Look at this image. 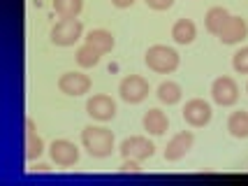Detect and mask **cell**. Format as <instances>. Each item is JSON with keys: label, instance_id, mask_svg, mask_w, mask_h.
Wrapping results in <instances>:
<instances>
[{"label": "cell", "instance_id": "25", "mask_svg": "<svg viewBox=\"0 0 248 186\" xmlns=\"http://www.w3.org/2000/svg\"><path fill=\"white\" fill-rule=\"evenodd\" d=\"M111 5H114V7H119V10H128V7L135 5V0H111Z\"/></svg>", "mask_w": 248, "mask_h": 186}, {"label": "cell", "instance_id": "20", "mask_svg": "<svg viewBox=\"0 0 248 186\" xmlns=\"http://www.w3.org/2000/svg\"><path fill=\"white\" fill-rule=\"evenodd\" d=\"M100 51H97L95 47H91L88 42H84L79 49H77V54H75V58H77V63H79V68H95L97 63H100Z\"/></svg>", "mask_w": 248, "mask_h": 186}, {"label": "cell", "instance_id": "21", "mask_svg": "<svg viewBox=\"0 0 248 186\" xmlns=\"http://www.w3.org/2000/svg\"><path fill=\"white\" fill-rule=\"evenodd\" d=\"M84 7V0H54V12L61 19H75Z\"/></svg>", "mask_w": 248, "mask_h": 186}, {"label": "cell", "instance_id": "9", "mask_svg": "<svg viewBox=\"0 0 248 186\" xmlns=\"http://www.w3.org/2000/svg\"><path fill=\"white\" fill-rule=\"evenodd\" d=\"M86 114L91 119L102 121V123H105V121H111L116 117V102L109 98V96H105V93H97L93 98H88Z\"/></svg>", "mask_w": 248, "mask_h": 186}, {"label": "cell", "instance_id": "14", "mask_svg": "<svg viewBox=\"0 0 248 186\" xmlns=\"http://www.w3.org/2000/svg\"><path fill=\"white\" fill-rule=\"evenodd\" d=\"M26 152H23V156H26V161H35V158H40L44 153V142L42 137L35 133V121L32 119H26Z\"/></svg>", "mask_w": 248, "mask_h": 186}, {"label": "cell", "instance_id": "5", "mask_svg": "<svg viewBox=\"0 0 248 186\" xmlns=\"http://www.w3.org/2000/svg\"><path fill=\"white\" fill-rule=\"evenodd\" d=\"M119 153L123 158H135V161H146L155 153V147L149 137L144 135H132V137H125L123 142L119 144Z\"/></svg>", "mask_w": 248, "mask_h": 186}, {"label": "cell", "instance_id": "4", "mask_svg": "<svg viewBox=\"0 0 248 186\" xmlns=\"http://www.w3.org/2000/svg\"><path fill=\"white\" fill-rule=\"evenodd\" d=\"M149 93H151V86H149V82L140 75H128L121 79L119 84V96L123 102H128V105H140L141 100L149 98Z\"/></svg>", "mask_w": 248, "mask_h": 186}, {"label": "cell", "instance_id": "1", "mask_svg": "<svg viewBox=\"0 0 248 186\" xmlns=\"http://www.w3.org/2000/svg\"><path fill=\"white\" fill-rule=\"evenodd\" d=\"M81 144L93 158H107L114 152V133L105 126H86L81 131Z\"/></svg>", "mask_w": 248, "mask_h": 186}, {"label": "cell", "instance_id": "27", "mask_svg": "<svg viewBox=\"0 0 248 186\" xmlns=\"http://www.w3.org/2000/svg\"><path fill=\"white\" fill-rule=\"evenodd\" d=\"M246 170H248V168H246Z\"/></svg>", "mask_w": 248, "mask_h": 186}, {"label": "cell", "instance_id": "26", "mask_svg": "<svg viewBox=\"0 0 248 186\" xmlns=\"http://www.w3.org/2000/svg\"><path fill=\"white\" fill-rule=\"evenodd\" d=\"M246 93H248V84H246Z\"/></svg>", "mask_w": 248, "mask_h": 186}, {"label": "cell", "instance_id": "8", "mask_svg": "<svg viewBox=\"0 0 248 186\" xmlns=\"http://www.w3.org/2000/svg\"><path fill=\"white\" fill-rule=\"evenodd\" d=\"M49 156L58 168H72L79 163V149L70 140H54L49 144Z\"/></svg>", "mask_w": 248, "mask_h": 186}, {"label": "cell", "instance_id": "6", "mask_svg": "<svg viewBox=\"0 0 248 186\" xmlns=\"http://www.w3.org/2000/svg\"><path fill=\"white\" fill-rule=\"evenodd\" d=\"M211 98L220 107H232L239 100V86L232 77H218L211 84Z\"/></svg>", "mask_w": 248, "mask_h": 186}, {"label": "cell", "instance_id": "24", "mask_svg": "<svg viewBox=\"0 0 248 186\" xmlns=\"http://www.w3.org/2000/svg\"><path fill=\"white\" fill-rule=\"evenodd\" d=\"M151 10H158V12H162V10H170L174 5V0H144Z\"/></svg>", "mask_w": 248, "mask_h": 186}, {"label": "cell", "instance_id": "18", "mask_svg": "<svg viewBox=\"0 0 248 186\" xmlns=\"http://www.w3.org/2000/svg\"><path fill=\"white\" fill-rule=\"evenodd\" d=\"M230 17H232V14H230L225 7H211V10L206 12V17H204L206 31H209L211 35H218L220 31H223V26L227 23Z\"/></svg>", "mask_w": 248, "mask_h": 186}, {"label": "cell", "instance_id": "11", "mask_svg": "<svg viewBox=\"0 0 248 186\" xmlns=\"http://www.w3.org/2000/svg\"><path fill=\"white\" fill-rule=\"evenodd\" d=\"M58 88L65 96H84L91 91V77L84 72H65L58 79Z\"/></svg>", "mask_w": 248, "mask_h": 186}, {"label": "cell", "instance_id": "16", "mask_svg": "<svg viewBox=\"0 0 248 186\" xmlns=\"http://www.w3.org/2000/svg\"><path fill=\"white\" fill-rule=\"evenodd\" d=\"M197 37V28L190 19H179L172 26V40L176 44H193Z\"/></svg>", "mask_w": 248, "mask_h": 186}, {"label": "cell", "instance_id": "12", "mask_svg": "<svg viewBox=\"0 0 248 186\" xmlns=\"http://www.w3.org/2000/svg\"><path fill=\"white\" fill-rule=\"evenodd\" d=\"M248 37V23L241 17H230L223 31L218 33V40L223 44H239Z\"/></svg>", "mask_w": 248, "mask_h": 186}, {"label": "cell", "instance_id": "22", "mask_svg": "<svg viewBox=\"0 0 248 186\" xmlns=\"http://www.w3.org/2000/svg\"><path fill=\"white\" fill-rule=\"evenodd\" d=\"M232 68L239 75H248V47H241L239 51L232 56Z\"/></svg>", "mask_w": 248, "mask_h": 186}, {"label": "cell", "instance_id": "7", "mask_svg": "<svg viewBox=\"0 0 248 186\" xmlns=\"http://www.w3.org/2000/svg\"><path fill=\"white\" fill-rule=\"evenodd\" d=\"M211 117H214V110L202 98H193L184 105V121L188 126H193V128H204L206 123L211 121Z\"/></svg>", "mask_w": 248, "mask_h": 186}, {"label": "cell", "instance_id": "10", "mask_svg": "<svg viewBox=\"0 0 248 186\" xmlns=\"http://www.w3.org/2000/svg\"><path fill=\"white\" fill-rule=\"evenodd\" d=\"M195 144V135L190 131H181L176 133L172 140L167 142L165 147V161H170V163H176V161H181L186 153L193 149Z\"/></svg>", "mask_w": 248, "mask_h": 186}, {"label": "cell", "instance_id": "23", "mask_svg": "<svg viewBox=\"0 0 248 186\" xmlns=\"http://www.w3.org/2000/svg\"><path fill=\"white\" fill-rule=\"evenodd\" d=\"M141 168H140V161H135V158H123V165H121V172H132V175H137Z\"/></svg>", "mask_w": 248, "mask_h": 186}, {"label": "cell", "instance_id": "15", "mask_svg": "<svg viewBox=\"0 0 248 186\" xmlns=\"http://www.w3.org/2000/svg\"><path fill=\"white\" fill-rule=\"evenodd\" d=\"M84 42H88L91 47H95L100 54H109V51L114 49L116 40H114V35L109 33V31H105V28H93V31L86 33Z\"/></svg>", "mask_w": 248, "mask_h": 186}, {"label": "cell", "instance_id": "17", "mask_svg": "<svg viewBox=\"0 0 248 186\" xmlns=\"http://www.w3.org/2000/svg\"><path fill=\"white\" fill-rule=\"evenodd\" d=\"M227 131L237 140H248V112L237 110L227 117Z\"/></svg>", "mask_w": 248, "mask_h": 186}, {"label": "cell", "instance_id": "3", "mask_svg": "<svg viewBox=\"0 0 248 186\" xmlns=\"http://www.w3.org/2000/svg\"><path fill=\"white\" fill-rule=\"evenodd\" d=\"M51 42L56 47H72L75 42H79L81 37H84V23L79 21V19H61V21H56L51 26Z\"/></svg>", "mask_w": 248, "mask_h": 186}, {"label": "cell", "instance_id": "19", "mask_svg": "<svg viewBox=\"0 0 248 186\" xmlns=\"http://www.w3.org/2000/svg\"><path fill=\"white\" fill-rule=\"evenodd\" d=\"M155 96H158V100L160 102H165V105H176L179 100H181V96H184V91H181V86L176 84V82H162L160 86H158V91H155Z\"/></svg>", "mask_w": 248, "mask_h": 186}, {"label": "cell", "instance_id": "13", "mask_svg": "<svg viewBox=\"0 0 248 186\" xmlns=\"http://www.w3.org/2000/svg\"><path fill=\"white\" fill-rule=\"evenodd\" d=\"M141 126H144V131L149 133V135H165L167 128H170V119H167V114L158 107H151L149 112H144V117H141Z\"/></svg>", "mask_w": 248, "mask_h": 186}, {"label": "cell", "instance_id": "2", "mask_svg": "<svg viewBox=\"0 0 248 186\" xmlns=\"http://www.w3.org/2000/svg\"><path fill=\"white\" fill-rule=\"evenodd\" d=\"M144 63L149 66V70L158 72V75H170L179 68V54L172 47H165V44H153L146 49L144 54Z\"/></svg>", "mask_w": 248, "mask_h": 186}]
</instances>
